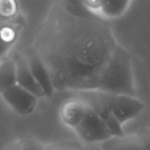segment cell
<instances>
[{"label":"cell","instance_id":"cell-1","mask_svg":"<svg viewBox=\"0 0 150 150\" xmlns=\"http://www.w3.org/2000/svg\"><path fill=\"white\" fill-rule=\"evenodd\" d=\"M102 18L74 16L60 6L40 29L33 50L48 70L54 90L96 91L118 44Z\"/></svg>","mask_w":150,"mask_h":150},{"label":"cell","instance_id":"cell-2","mask_svg":"<svg viewBox=\"0 0 150 150\" xmlns=\"http://www.w3.org/2000/svg\"><path fill=\"white\" fill-rule=\"evenodd\" d=\"M96 91L136 96L132 56L117 44L98 83Z\"/></svg>","mask_w":150,"mask_h":150},{"label":"cell","instance_id":"cell-3","mask_svg":"<svg viewBox=\"0 0 150 150\" xmlns=\"http://www.w3.org/2000/svg\"><path fill=\"white\" fill-rule=\"evenodd\" d=\"M102 94L110 109L122 126L137 117L145 108V104L137 96L105 93Z\"/></svg>","mask_w":150,"mask_h":150},{"label":"cell","instance_id":"cell-4","mask_svg":"<svg viewBox=\"0 0 150 150\" xmlns=\"http://www.w3.org/2000/svg\"><path fill=\"white\" fill-rule=\"evenodd\" d=\"M74 130L88 144L102 143L112 136L105 122L90 105L84 119Z\"/></svg>","mask_w":150,"mask_h":150},{"label":"cell","instance_id":"cell-5","mask_svg":"<svg viewBox=\"0 0 150 150\" xmlns=\"http://www.w3.org/2000/svg\"><path fill=\"white\" fill-rule=\"evenodd\" d=\"M5 103L16 113L27 116L34 112L38 98L18 84L13 86L1 93Z\"/></svg>","mask_w":150,"mask_h":150},{"label":"cell","instance_id":"cell-6","mask_svg":"<svg viewBox=\"0 0 150 150\" xmlns=\"http://www.w3.org/2000/svg\"><path fill=\"white\" fill-rule=\"evenodd\" d=\"M93 96H91L88 100H86L91 108L94 110L105 122L112 136H122L125 135L123 126L119 123L110 109L102 92L93 91Z\"/></svg>","mask_w":150,"mask_h":150},{"label":"cell","instance_id":"cell-7","mask_svg":"<svg viewBox=\"0 0 150 150\" xmlns=\"http://www.w3.org/2000/svg\"><path fill=\"white\" fill-rule=\"evenodd\" d=\"M25 55L27 57L32 73L37 83L44 91L45 97H52L55 90L50 73L44 63L34 50L29 51Z\"/></svg>","mask_w":150,"mask_h":150},{"label":"cell","instance_id":"cell-8","mask_svg":"<svg viewBox=\"0 0 150 150\" xmlns=\"http://www.w3.org/2000/svg\"><path fill=\"white\" fill-rule=\"evenodd\" d=\"M88 108L89 105L85 99H69L60 108V119L65 125L74 129L84 119Z\"/></svg>","mask_w":150,"mask_h":150},{"label":"cell","instance_id":"cell-9","mask_svg":"<svg viewBox=\"0 0 150 150\" xmlns=\"http://www.w3.org/2000/svg\"><path fill=\"white\" fill-rule=\"evenodd\" d=\"M16 65L17 84L37 96L38 99L45 97L44 91L35 79L25 54H19L15 58Z\"/></svg>","mask_w":150,"mask_h":150},{"label":"cell","instance_id":"cell-10","mask_svg":"<svg viewBox=\"0 0 150 150\" xmlns=\"http://www.w3.org/2000/svg\"><path fill=\"white\" fill-rule=\"evenodd\" d=\"M102 144V150H142L137 135L112 136Z\"/></svg>","mask_w":150,"mask_h":150},{"label":"cell","instance_id":"cell-11","mask_svg":"<svg viewBox=\"0 0 150 150\" xmlns=\"http://www.w3.org/2000/svg\"><path fill=\"white\" fill-rule=\"evenodd\" d=\"M17 84L15 59L3 58L0 60V94Z\"/></svg>","mask_w":150,"mask_h":150},{"label":"cell","instance_id":"cell-12","mask_svg":"<svg viewBox=\"0 0 150 150\" xmlns=\"http://www.w3.org/2000/svg\"><path fill=\"white\" fill-rule=\"evenodd\" d=\"M131 0H103L99 16L105 18H116L124 15Z\"/></svg>","mask_w":150,"mask_h":150},{"label":"cell","instance_id":"cell-13","mask_svg":"<svg viewBox=\"0 0 150 150\" xmlns=\"http://www.w3.org/2000/svg\"><path fill=\"white\" fill-rule=\"evenodd\" d=\"M15 38L16 33L11 27L4 26L0 28V60L5 58Z\"/></svg>","mask_w":150,"mask_h":150},{"label":"cell","instance_id":"cell-14","mask_svg":"<svg viewBox=\"0 0 150 150\" xmlns=\"http://www.w3.org/2000/svg\"><path fill=\"white\" fill-rule=\"evenodd\" d=\"M17 13L16 0H0V18L2 19L13 17Z\"/></svg>","mask_w":150,"mask_h":150},{"label":"cell","instance_id":"cell-15","mask_svg":"<svg viewBox=\"0 0 150 150\" xmlns=\"http://www.w3.org/2000/svg\"><path fill=\"white\" fill-rule=\"evenodd\" d=\"M46 150H87L81 144L74 141H59L49 144L46 146Z\"/></svg>","mask_w":150,"mask_h":150},{"label":"cell","instance_id":"cell-16","mask_svg":"<svg viewBox=\"0 0 150 150\" xmlns=\"http://www.w3.org/2000/svg\"><path fill=\"white\" fill-rule=\"evenodd\" d=\"M21 150H46L47 145L31 136H24L19 138Z\"/></svg>","mask_w":150,"mask_h":150},{"label":"cell","instance_id":"cell-17","mask_svg":"<svg viewBox=\"0 0 150 150\" xmlns=\"http://www.w3.org/2000/svg\"><path fill=\"white\" fill-rule=\"evenodd\" d=\"M136 135L139 139L141 149L150 150V129H141Z\"/></svg>","mask_w":150,"mask_h":150},{"label":"cell","instance_id":"cell-18","mask_svg":"<svg viewBox=\"0 0 150 150\" xmlns=\"http://www.w3.org/2000/svg\"><path fill=\"white\" fill-rule=\"evenodd\" d=\"M3 150H21V144H20L19 139L13 140V141H11L8 143Z\"/></svg>","mask_w":150,"mask_h":150}]
</instances>
